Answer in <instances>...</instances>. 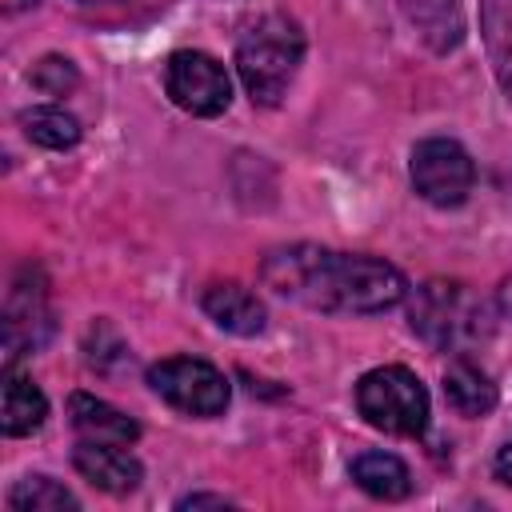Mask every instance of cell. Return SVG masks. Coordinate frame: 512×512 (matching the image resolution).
<instances>
[{
	"mask_svg": "<svg viewBox=\"0 0 512 512\" xmlns=\"http://www.w3.org/2000/svg\"><path fill=\"white\" fill-rule=\"evenodd\" d=\"M408 176H412V188L428 204L456 208V204L468 200L472 180H476V168H472V156L464 152V144H456L448 136H428V140H420L412 148Z\"/></svg>",
	"mask_w": 512,
	"mask_h": 512,
	"instance_id": "cell-6",
	"label": "cell"
},
{
	"mask_svg": "<svg viewBox=\"0 0 512 512\" xmlns=\"http://www.w3.org/2000/svg\"><path fill=\"white\" fill-rule=\"evenodd\" d=\"M444 400L460 416H484L496 408V384L468 360H456L444 372Z\"/></svg>",
	"mask_w": 512,
	"mask_h": 512,
	"instance_id": "cell-15",
	"label": "cell"
},
{
	"mask_svg": "<svg viewBox=\"0 0 512 512\" xmlns=\"http://www.w3.org/2000/svg\"><path fill=\"white\" fill-rule=\"evenodd\" d=\"M356 412L388 432V436H424L428 428V388L404 364H384L360 376L356 384Z\"/></svg>",
	"mask_w": 512,
	"mask_h": 512,
	"instance_id": "cell-4",
	"label": "cell"
},
{
	"mask_svg": "<svg viewBox=\"0 0 512 512\" xmlns=\"http://www.w3.org/2000/svg\"><path fill=\"white\" fill-rule=\"evenodd\" d=\"M68 420L80 432V440H104V444H136L140 440V424L128 412H120L116 404L88 396V392L68 396Z\"/></svg>",
	"mask_w": 512,
	"mask_h": 512,
	"instance_id": "cell-11",
	"label": "cell"
},
{
	"mask_svg": "<svg viewBox=\"0 0 512 512\" xmlns=\"http://www.w3.org/2000/svg\"><path fill=\"white\" fill-rule=\"evenodd\" d=\"M28 80H32L44 96H68V92L80 84V72H76V64H72L68 56H44V60L32 64Z\"/></svg>",
	"mask_w": 512,
	"mask_h": 512,
	"instance_id": "cell-19",
	"label": "cell"
},
{
	"mask_svg": "<svg viewBox=\"0 0 512 512\" xmlns=\"http://www.w3.org/2000/svg\"><path fill=\"white\" fill-rule=\"evenodd\" d=\"M304 60V32L292 16L268 12L252 20L236 40V72L252 104H280Z\"/></svg>",
	"mask_w": 512,
	"mask_h": 512,
	"instance_id": "cell-3",
	"label": "cell"
},
{
	"mask_svg": "<svg viewBox=\"0 0 512 512\" xmlns=\"http://www.w3.org/2000/svg\"><path fill=\"white\" fill-rule=\"evenodd\" d=\"M4 4V12H20V8H28V4H36V0H0Z\"/></svg>",
	"mask_w": 512,
	"mask_h": 512,
	"instance_id": "cell-23",
	"label": "cell"
},
{
	"mask_svg": "<svg viewBox=\"0 0 512 512\" xmlns=\"http://www.w3.org/2000/svg\"><path fill=\"white\" fill-rule=\"evenodd\" d=\"M480 36L492 60V72L512 100V0H480Z\"/></svg>",
	"mask_w": 512,
	"mask_h": 512,
	"instance_id": "cell-14",
	"label": "cell"
},
{
	"mask_svg": "<svg viewBox=\"0 0 512 512\" xmlns=\"http://www.w3.org/2000/svg\"><path fill=\"white\" fill-rule=\"evenodd\" d=\"M164 92L176 108L192 116H220L232 104V80L224 64L208 52H172L164 60Z\"/></svg>",
	"mask_w": 512,
	"mask_h": 512,
	"instance_id": "cell-7",
	"label": "cell"
},
{
	"mask_svg": "<svg viewBox=\"0 0 512 512\" xmlns=\"http://www.w3.org/2000/svg\"><path fill=\"white\" fill-rule=\"evenodd\" d=\"M20 128L32 144L40 148H52V152H64L80 140V120L56 104H36V108H24L20 112Z\"/></svg>",
	"mask_w": 512,
	"mask_h": 512,
	"instance_id": "cell-16",
	"label": "cell"
},
{
	"mask_svg": "<svg viewBox=\"0 0 512 512\" xmlns=\"http://www.w3.org/2000/svg\"><path fill=\"white\" fill-rule=\"evenodd\" d=\"M148 384H152V392L164 404H172L184 416H200V420L220 416L228 408V400H232L228 376L216 364L200 360V356H168V360H156L148 368Z\"/></svg>",
	"mask_w": 512,
	"mask_h": 512,
	"instance_id": "cell-5",
	"label": "cell"
},
{
	"mask_svg": "<svg viewBox=\"0 0 512 512\" xmlns=\"http://www.w3.org/2000/svg\"><path fill=\"white\" fill-rule=\"evenodd\" d=\"M200 308L208 312V320L216 328H224L232 336H256V332H264V320H268L264 300L252 288L236 284V280L208 284L204 296H200Z\"/></svg>",
	"mask_w": 512,
	"mask_h": 512,
	"instance_id": "cell-10",
	"label": "cell"
},
{
	"mask_svg": "<svg viewBox=\"0 0 512 512\" xmlns=\"http://www.w3.org/2000/svg\"><path fill=\"white\" fill-rule=\"evenodd\" d=\"M48 420V396L16 372V364L4 368V400H0V428L4 436H32Z\"/></svg>",
	"mask_w": 512,
	"mask_h": 512,
	"instance_id": "cell-12",
	"label": "cell"
},
{
	"mask_svg": "<svg viewBox=\"0 0 512 512\" xmlns=\"http://www.w3.org/2000/svg\"><path fill=\"white\" fill-rule=\"evenodd\" d=\"M408 324L436 352H472L492 336L496 312L460 280H424L408 300Z\"/></svg>",
	"mask_w": 512,
	"mask_h": 512,
	"instance_id": "cell-2",
	"label": "cell"
},
{
	"mask_svg": "<svg viewBox=\"0 0 512 512\" xmlns=\"http://www.w3.org/2000/svg\"><path fill=\"white\" fill-rule=\"evenodd\" d=\"M496 480H504V484H512V440L496 452Z\"/></svg>",
	"mask_w": 512,
	"mask_h": 512,
	"instance_id": "cell-21",
	"label": "cell"
},
{
	"mask_svg": "<svg viewBox=\"0 0 512 512\" xmlns=\"http://www.w3.org/2000/svg\"><path fill=\"white\" fill-rule=\"evenodd\" d=\"M8 508H16V512H64V508H80V500L64 488V484H56L52 476H24L12 492H8Z\"/></svg>",
	"mask_w": 512,
	"mask_h": 512,
	"instance_id": "cell-17",
	"label": "cell"
},
{
	"mask_svg": "<svg viewBox=\"0 0 512 512\" xmlns=\"http://www.w3.org/2000/svg\"><path fill=\"white\" fill-rule=\"evenodd\" d=\"M500 304H504V312H512V280L500 284Z\"/></svg>",
	"mask_w": 512,
	"mask_h": 512,
	"instance_id": "cell-22",
	"label": "cell"
},
{
	"mask_svg": "<svg viewBox=\"0 0 512 512\" xmlns=\"http://www.w3.org/2000/svg\"><path fill=\"white\" fill-rule=\"evenodd\" d=\"M128 444H104V440H80L72 448V464L76 472L100 488V492H112V496H124V492H136L140 480H144V468L132 452H124Z\"/></svg>",
	"mask_w": 512,
	"mask_h": 512,
	"instance_id": "cell-9",
	"label": "cell"
},
{
	"mask_svg": "<svg viewBox=\"0 0 512 512\" xmlns=\"http://www.w3.org/2000/svg\"><path fill=\"white\" fill-rule=\"evenodd\" d=\"M352 480L376 500H404L412 492V472L392 452H360L352 460Z\"/></svg>",
	"mask_w": 512,
	"mask_h": 512,
	"instance_id": "cell-13",
	"label": "cell"
},
{
	"mask_svg": "<svg viewBox=\"0 0 512 512\" xmlns=\"http://www.w3.org/2000/svg\"><path fill=\"white\" fill-rule=\"evenodd\" d=\"M52 336V312H48V292L40 280L32 284H12L8 308H4V356L8 364H16V356L44 348V340Z\"/></svg>",
	"mask_w": 512,
	"mask_h": 512,
	"instance_id": "cell-8",
	"label": "cell"
},
{
	"mask_svg": "<svg viewBox=\"0 0 512 512\" xmlns=\"http://www.w3.org/2000/svg\"><path fill=\"white\" fill-rule=\"evenodd\" d=\"M84 4H92V0H84Z\"/></svg>",
	"mask_w": 512,
	"mask_h": 512,
	"instance_id": "cell-24",
	"label": "cell"
},
{
	"mask_svg": "<svg viewBox=\"0 0 512 512\" xmlns=\"http://www.w3.org/2000/svg\"><path fill=\"white\" fill-rule=\"evenodd\" d=\"M176 508H228V500H224V496H204V492H200V496H184Z\"/></svg>",
	"mask_w": 512,
	"mask_h": 512,
	"instance_id": "cell-20",
	"label": "cell"
},
{
	"mask_svg": "<svg viewBox=\"0 0 512 512\" xmlns=\"http://www.w3.org/2000/svg\"><path fill=\"white\" fill-rule=\"evenodd\" d=\"M260 280L304 308L336 312V316L384 312L408 296V280L396 264L320 244L272 248L260 264Z\"/></svg>",
	"mask_w": 512,
	"mask_h": 512,
	"instance_id": "cell-1",
	"label": "cell"
},
{
	"mask_svg": "<svg viewBox=\"0 0 512 512\" xmlns=\"http://www.w3.org/2000/svg\"><path fill=\"white\" fill-rule=\"evenodd\" d=\"M404 8L436 48H452L460 40V20L452 0H404Z\"/></svg>",
	"mask_w": 512,
	"mask_h": 512,
	"instance_id": "cell-18",
	"label": "cell"
}]
</instances>
